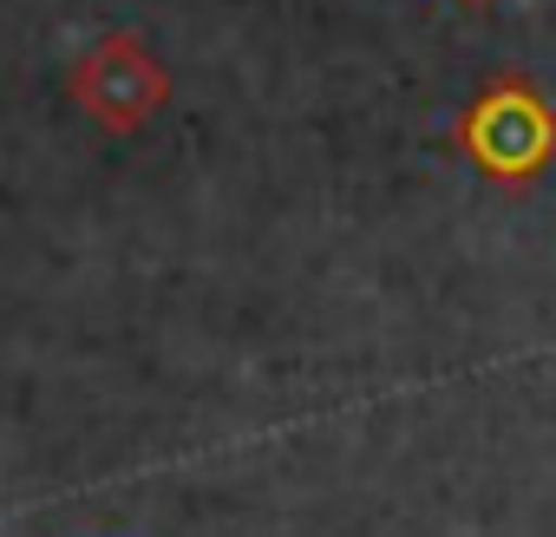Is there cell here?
Here are the masks:
<instances>
[{
    "mask_svg": "<svg viewBox=\"0 0 556 537\" xmlns=\"http://www.w3.org/2000/svg\"><path fill=\"white\" fill-rule=\"evenodd\" d=\"M452 145L478 177L530 190L556 164V105L523 73H491L452 118Z\"/></svg>",
    "mask_w": 556,
    "mask_h": 537,
    "instance_id": "obj_1",
    "label": "cell"
},
{
    "mask_svg": "<svg viewBox=\"0 0 556 537\" xmlns=\"http://www.w3.org/2000/svg\"><path fill=\"white\" fill-rule=\"evenodd\" d=\"M73 105H79L99 132L131 138V132H144V125L170 105V66L151 53L144 34L105 27V34L73 60Z\"/></svg>",
    "mask_w": 556,
    "mask_h": 537,
    "instance_id": "obj_2",
    "label": "cell"
},
{
    "mask_svg": "<svg viewBox=\"0 0 556 537\" xmlns=\"http://www.w3.org/2000/svg\"><path fill=\"white\" fill-rule=\"evenodd\" d=\"M458 8H497V0H458Z\"/></svg>",
    "mask_w": 556,
    "mask_h": 537,
    "instance_id": "obj_3",
    "label": "cell"
}]
</instances>
